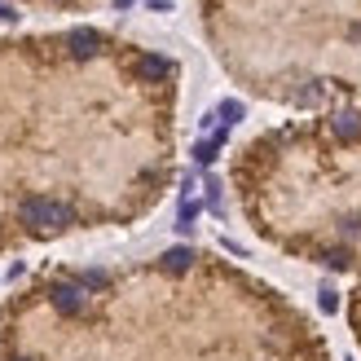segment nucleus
I'll use <instances>...</instances> for the list:
<instances>
[{"label":"nucleus","instance_id":"nucleus-7","mask_svg":"<svg viewBox=\"0 0 361 361\" xmlns=\"http://www.w3.org/2000/svg\"><path fill=\"white\" fill-rule=\"evenodd\" d=\"M322 264H326V269H348V251L335 247V251H326V256H322Z\"/></svg>","mask_w":361,"mask_h":361},{"label":"nucleus","instance_id":"nucleus-5","mask_svg":"<svg viewBox=\"0 0 361 361\" xmlns=\"http://www.w3.org/2000/svg\"><path fill=\"white\" fill-rule=\"evenodd\" d=\"M133 71H137L141 80H164V75H168V62H164V58H154V53H146V58H137Z\"/></svg>","mask_w":361,"mask_h":361},{"label":"nucleus","instance_id":"nucleus-9","mask_svg":"<svg viewBox=\"0 0 361 361\" xmlns=\"http://www.w3.org/2000/svg\"><path fill=\"white\" fill-rule=\"evenodd\" d=\"M194 154H198V164H212V159H216V141H203Z\"/></svg>","mask_w":361,"mask_h":361},{"label":"nucleus","instance_id":"nucleus-10","mask_svg":"<svg viewBox=\"0 0 361 361\" xmlns=\"http://www.w3.org/2000/svg\"><path fill=\"white\" fill-rule=\"evenodd\" d=\"M317 304H322V313H335V309H339V300H335V291H322V300H317Z\"/></svg>","mask_w":361,"mask_h":361},{"label":"nucleus","instance_id":"nucleus-1","mask_svg":"<svg viewBox=\"0 0 361 361\" xmlns=\"http://www.w3.org/2000/svg\"><path fill=\"white\" fill-rule=\"evenodd\" d=\"M18 221L31 225V229H71L75 225V212H71L66 203H53V198L44 194H31L18 203Z\"/></svg>","mask_w":361,"mask_h":361},{"label":"nucleus","instance_id":"nucleus-2","mask_svg":"<svg viewBox=\"0 0 361 361\" xmlns=\"http://www.w3.org/2000/svg\"><path fill=\"white\" fill-rule=\"evenodd\" d=\"M49 300H53V309L66 313V317L84 313V291H80V286H71V282H58V286L49 291Z\"/></svg>","mask_w":361,"mask_h":361},{"label":"nucleus","instance_id":"nucleus-6","mask_svg":"<svg viewBox=\"0 0 361 361\" xmlns=\"http://www.w3.org/2000/svg\"><path fill=\"white\" fill-rule=\"evenodd\" d=\"M190 260H194V251H190V247H172V251H164V269H168V274H180V269H190Z\"/></svg>","mask_w":361,"mask_h":361},{"label":"nucleus","instance_id":"nucleus-12","mask_svg":"<svg viewBox=\"0 0 361 361\" xmlns=\"http://www.w3.org/2000/svg\"><path fill=\"white\" fill-rule=\"evenodd\" d=\"M13 361H31V357H13Z\"/></svg>","mask_w":361,"mask_h":361},{"label":"nucleus","instance_id":"nucleus-3","mask_svg":"<svg viewBox=\"0 0 361 361\" xmlns=\"http://www.w3.org/2000/svg\"><path fill=\"white\" fill-rule=\"evenodd\" d=\"M71 53H75V58H93L97 53V44H102V35L97 31H71Z\"/></svg>","mask_w":361,"mask_h":361},{"label":"nucleus","instance_id":"nucleus-8","mask_svg":"<svg viewBox=\"0 0 361 361\" xmlns=\"http://www.w3.org/2000/svg\"><path fill=\"white\" fill-rule=\"evenodd\" d=\"M221 115H225V123L243 119V102H225V106H221Z\"/></svg>","mask_w":361,"mask_h":361},{"label":"nucleus","instance_id":"nucleus-11","mask_svg":"<svg viewBox=\"0 0 361 361\" xmlns=\"http://www.w3.org/2000/svg\"><path fill=\"white\" fill-rule=\"evenodd\" d=\"M80 282H84V286H106V274H84Z\"/></svg>","mask_w":361,"mask_h":361},{"label":"nucleus","instance_id":"nucleus-4","mask_svg":"<svg viewBox=\"0 0 361 361\" xmlns=\"http://www.w3.org/2000/svg\"><path fill=\"white\" fill-rule=\"evenodd\" d=\"M331 128H335V137H339V141H357V137H361V115L344 111V115H335Z\"/></svg>","mask_w":361,"mask_h":361}]
</instances>
